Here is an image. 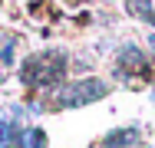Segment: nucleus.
<instances>
[{
	"mask_svg": "<svg viewBox=\"0 0 155 148\" xmlns=\"http://www.w3.org/2000/svg\"><path fill=\"white\" fill-rule=\"evenodd\" d=\"M109 82H102V79H73V82H63L56 89V95H53V102H56V109H83V105H93L99 99H106L109 95Z\"/></svg>",
	"mask_w": 155,
	"mask_h": 148,
	"instance_id": "f03ea898",
	"label": "nucleus"
},
{
	"mask_svg": "<svg viewBox=\"0 0 155 148\" xmlns=\"http://www.w3.org/2000/svg\"><path fill=\"white\" fill-rule=\"evenodd\" d=\"M125 10H129L132 17L145 20L149 27H155V3H152V0H129V3H125Z\"/></svg>",
	"mask_w": 155,
	"mask_h": 148,
	"instance_id": "0eeeda50",
	"label": "nucleus"
},
{
	"mask_svg": "<svg viewBox=\"0 0 155 148\" xmlns=\"http://www.w3.org/2000/svg\"><path fill=\"white\" fill-rule=\"evenodd\" d=\"M66 66L69 59L63 50H43V53H33L20 63V82L30 89H53L63 82L66 76Z\"/></svg>",
	"mask_w": 155,
	"mask_h": 148,
	"instance_id": "f257e3e1",
	"label": "nucleus"
},
{
	"mask_svg": "<svg viewBox=\"0 0 155 148\" xmlns=\"http://www.w3.org/2000/svg\"><path fill=\"white\" fill-rule=\"evenodd\" d=\"M142 135H139V125H122V128H112L109 135H102L99 148H139Z\"/></svg>",
	"mask_w": 155,
	"mask_h": 148,
	"instance_id": "20e7f679",
	"label": "nucleus"
},
{
	"mask_svg": "<svg viewBox=\"0 0 155 148\" xmlns=\"http://www.w3.org/2000/svg\"><path fill=\"white\" fill-rule=\"evenodd\" d=\"M23 125H17L13 118H7L0 112V148H13L17 145V132H20Z\"/></svg>",
	"mask_w": 155,
	"mask_h": 148,
	"instance_id": "6e6552de",
	"label": "nucleus"
},
{
	"mask_svg": "<svg viewBox=\"0 0 155 148\" xmlns=\"http://www.w3.org/2000/svg\"><path fill=\"white\" fill-rule=\"evenodd\" d=\"M13 59H17V36L7 33V30H0V69L13 66Z\"/></svg>",
	"mask_w": 155,
	"mask_h": 148,
	"instance_id": "423d86ee",
	"label": "nucleus"
},
{
	"mask_svg": "<svg viewBox=\"0 0 155 148\" xmlns=\"http://www.w3.org/2000/svg\"><path fill=\"white\" fill-rule=\"evenodd\" d=\"M135 72H149V59L142 56V50L135 43H122L119 46V59H116V76H135Z\"/></svg>",
	"mask_w": 155,
	"mask_h": 148,
	"instance_id": "7ed1b4c3",
	"label": "nucleus"
},
{
	"mask_svg": "<svg viewBox=\"0 0 155 148\" xmlns=\"http://www.w3.org/2000/svg\"><path fill=\"white\" fill-rule=\"evenodd\" d=\"M149 50H152V56H155V30L149 33Z\"/></svg>",
	"mask_w": 155,
	"mask_h": 148,
	"instance_id": "1a4fd4ad",
	"label": "nucleus"
},
{
	"mask_svg": "<svg viewBox=\"0 0 155 148\" xmlns=\"http://www.w3.org/2000/svg\"><path fill=\"white\" fill-rule=\"evenodd\" d=\"M46 132L40 128V125H23L20 132H17V145L13 148H46Z\"/></svg>",
	"mask_w": 155,
	"mask_h": 148,
	"instance_id": "39448f33",
	"label": "nucleus"
}]
</instances>
